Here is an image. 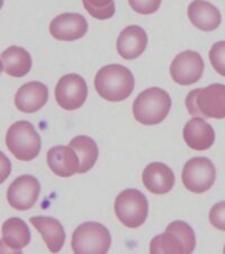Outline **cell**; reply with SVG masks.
<instances>
[{
	"instance_id": "1",
	"label": "cell",
	"mask_w": 225,
	"mask_h": 254,
	"mask_svg": "<svg viewBox=\"0 0 225 254\" xmlns=\"http://www.w3.org/2000/svg\"><path fill=\"white\" fill-rule=\"evenodd\" d=\"M97 93L108 102H122L134 89V76L129 68L121 64L105 65L95 77Z\"/></svg>"
},
{
	"instance_id": "2",
	"label": "cell",
	"mask_w": 225,
	"mask_h": 254,
	"mask_svg": "<svg viewBox=\"0 0 225 254\" xmlns=\"http://www.w3.org/2000/svg\"><path fill=\"white\" fill-rule=\"evenodd\" d=\"M186 108L193 118L225 119V85L194 89L186 97Z\"/></svg>"
},
{
	"instance_id": "3",
	"label": "cell",
	"mask_w": 225,
	"mask_h": 254,
	"mask_svg": "<svg viewBox=\"0 0 225 254\" xmlns=\"http://www.w3.org/2000/svg\"><path fill=\"white\" fill-rule=\"evenodd\" d=\"M170 109V95L158 87H151L143 91L133 103L135 120L144 126L160 124L169 114Z\"/></svg>"
},
{
	"instance_id": "4",
	"label": "cell",
	"mask_w": 225,
	"mask_h": 254,
	"mask_svg": "<svg viewBox=\"0 0 225 254\" xmlns=\"http://www.w3.org/2000/svg\"><path fill=\"white\" fill-rule=\"evenodd\" d=\"M41 143V137L28 121L15 122L7 131V148L19 161L30 162L38 157Z\"/></svg>"
},
{
	"instance_id": "5",
	"label": "cell",
	"mask_w": 225,
	"mask_h": 254,
	"mask_svg": "<svg viewBox=\"0 0 225 254\" xmlns=\"http://www.w3.org/2000/svg\"><path fill=\"white\" fill-rule=\"evenodd\" d=\"M118 220L129 228H137L145 223L149 215V202L141 191L128 189L117 195L114 203Z\"/></svg>"
},
{
	"instance_id": "6",
	"label": "cell",
	"mask_w": 225,
	"mask_h": 254,
	"mask_svg": "<svg viewBox=\"0 0 225 254\" xmlns=\"http://www.w3.org/2000/svg\"><path fill=\"white\" fill-rule=\"evenodd\" d=\"M112 244L109 231L104 225L87 222L78 226L72 235L71 247L78 254L107 253Z\"/></svg>"
},
{
	"instance_id": "7",
	"label": "cell",
	"mask_w": 225,
	"mask_h": 254,
	"mask_svg": "<svg viewBox=\"0 0 225 254\" xmlns=\"http://www.w3.org/2000/svg\"><path fill=\"white\" fill-rule=\"evenodd\" d=\"M182 183L194 193H203L211 189L216 179V170L211 159L194 157L188 161L182 170Z\"/></svg>"
},
{
	"instance_id": "8",
	"label": "cell",
	"mask_w": 225,
	"mask_h": 254,
	"mask_svg": "<svg viewBox=\"0 0 225 254\" xmlns=\"http://www.w3.org/2000/svg\"><path fill=\"white\" fill-rule=\"evenodd\" d=\"M88 87L83 77L69 73L61 77L55 87V100L63 110L73 111L85 104Z\"/></svg>"
},
{
	"instance_id": "9",
	"label": "cell",
	"mask_w": 225,
	"mask_h": 254,
	"mask_svg": "<svg viewBox=\"0 0 225 254\" xmlns=\"http://www.w3.org/2000/svg\"><path fill=\"white\" fill-rule=\"evenodd\" d=\"M205 64L198 52L187 50L173 60L170 65V75L176 83L188 86L197 83L202 78Z\"/></svg>"
},
{
	"instance_id": "10",
	"label": "cell",
	"mask_w": 225,
	"mask_h": 254,
	"mask_svg": "<svg viewBox=\"0 0 225 254\" xmlns=\"http://www.w3.org/2000/svg\"><path fill=\"white\" fill-rule=\"evenodd\" d=\"M41 192L39 180L32 175H22L7 190V201L16 210L24 211L36 203Z\"/></svg>"
},
{
	"instance_id": "11",
	"label": "cell",
	"mask_w": 225,
	"mask_h": 254,
	"mask_svg": "<svg viewBox=\"0 0 225 254\" xmlns=\"http://www.w3.org/2000/svg\"><path fill=\"white\" fill-rule=\"evenodd\" d=\"M88 31V23L83 15L64 13L52 19L50 33L59 41H76L83 38Z\"/></svg>"
},
{
	"instance_id": "12",
	"label": "cell",
	"mask_w": 225,
	"mask_h": 254,
	"mask_svg": "<svg viewBox=\"0 0 225 254\" xmlns=\"http://www.w3.org/2000/svg\"><path fill=\"white\" fill-rule=\"evenodd\" d=\"M47 165L55 175L70 178L79 172L80 159L70 146H56L47 151Z\"/></svg>"
},
{
	"instance_id": "13",
	"label": "cell",
	"mask_w": 225,
	"mask_h": 254,
	"mask_svg": "<svg viewBox=\"0 0 225 254\" xmlns=\"http://www.w3.org/2000/svg\"><path fill=\"white\" fill-rule=\"evenodd\" d=\"M48 89L41 81H30L20 87L15 95V105L25 113L38 112L46 104Z\"/></svg>"
},
{
	"instance_id": "14",
	"label": "cell",
	"mask_w": 225,
	"mask_h": 254,
	"mask_svg": "<svg viewBox=\"0 0 225 254\" xmlns=\"http://www.w3.org/2000/svg\"><path fill=\"white\" fill-rule=\"evenodd\" d=\"M148 46V35L142 27L131 25L125 27L118 36L116 48L122 58L133 60L140 57Z\"/></svg>"
},
{
	"instance_id": "15",
	"label": "cell",
	"mask_w": 225,
	"mask_h": 254,
	"mask_svg": "<svg viewBox=\"0 0 225 254\" xmlns=\"http://www.w3.org/2000/svg\"><path fill=\"white\" fill-rule=\"evenodd\" d=\"M182 134L187 146L198 151L210 149L215 141L214 129L199 117H195L187 122Z\"/></svg>"
},
{
	"instance_id": "16",
	"label": "cell",
	"mask_w": 225,
	"mask_h": 254,
	"mask_svg": "<svg viewBox=\"0 0 225 254\" xmlns=\"http://www.w3.org/2000/svg\"><path fill=\"white\" fill-rule=\"evenodd\" d=\"M144 187L154 194H165L173 190L175 174L169 166L163 163H151L142 174Z\"/></svg>"
},
{
	"instance_id": "17",
	"label": "cell",
	"mask_w": 225,
	"mask_h": 254,
	"mask_svg": "<svg viewBox=\"0 0 225 254\" xmlns=\"http://www.w3.org/2000/svg\"><path fill=\"white\" fill-rule=\"evenodd\" d=\"M188 18L195 27L211 32L221 25L222 17L220 10L205 0H194L188 6Z\"/></svg>"
},
{
	"instance_id": "18",
	"label": "cell",
	"mask_w": 225,
	"mask_h": 254,
	"mask_svg": "<svg viewBox=\"0 0 225 254\" xmlns=\"http://www.w3.org/2000/svg\"><path fill=\"white\" fill-rule=\"evenodd\" d=\"M30 222L42 235L45 244L51 253H58L61 251L65 242V232L58 219L52 218V217L38 216L32 217Z\"/></svg>"
},
{
	"instance_id": "19",
	"label": "cell",
	"mask_w": 225,
	"mask_h": 254,
	"mask_svg": "<svg viewBox=\"0 0 225 254\" xmlns=\"http://www.w3.org/2000/svg\"><path fill=\"white\" fill-rule=\"evenodd\" d=\"M31 242V232L26 223L17 217L7 219L2 225V244L19 253Z\"/></svg>"
},
{
	"instance_id": "20",
	"label": "cell",
	"mask_w": 225,
	"mask_h": 254,
	"mask_svg": "<svg viewBox=\"0 0 225 254\" xmlns=\"http://www.w3.org/2000/svg\"><path fill=\"white\" fill-rule=\"evenodd\" d=\"M32 57L25 49L9 47L1 53V70L13 77H24L31 71Z\"/></svg>"
},
{
	"instance_id": "21",
	"label": "cell",
	"mask_w": 225,
	"mask_h": 254,
	"mask_svg": "<svg viewBox=\"0 0 225 254\" xmlns=\"http://www.w3.org/2000/svg\"><path fill=\"white\" fill-rule=\"evenodd\" d=\"M80 159V169L78 173L84 174L90 171L98 159V147L95 140L87 136H77L69 143Z\"/></svg>"
},
{
	"instance_id": "22",
	"label": "cell",
	"mask_w": 225,
	"mask_h": 254,
	"mask_svg": "<svg viewBox=\"0 0 225 254\" xmlns=\"http://www.w3.org/2000/svg\"><path fill=\"white\" fill-rule=\"evenodd\" d=\"M150 253H186L181 240L174 233L165 232L150 243Z\"/></svg>"
},
{
	"instance_id": "23",
	"label": "cell",
	"mask_w": 225,
	"mask_h": 254,
	"mask_svg": "<svg viewBox=\"0 0 225 254\" xmlns=\"http://www.w3.org/2000/svg\"><path fill=\"white\" fill-rule=\"evenodd\" d=\"M166 232L174 233L181 240L183 247H185L186 253L194 252L196 248V237L194 229L189 225L181 220H176V222L170 223L166 228Z\"/></svg>"
},
{
	"instance_id": "24",
	"label": "cell",
	"mask_w": 225,
	"mask_h": 254,
	"mask_svg": "<svg viewBox=\"0 0 225 254\" xmlns=\"http://www.w3.org/2000/svg\"><path fill=\"white\" fill-rule=\"evenodd\" d=\"M83 3L88 14L96 19H109L115 15L114 0H83Z\"/></svg>"
},
{
	"instance_id": "25",
	"label": "cell",
	"mask_w": 225,
	"mask_h": 254,
	"mask_svg": "<svg viewBox=\"0 0 225 254\" xmlns=\"http://www.w3.org/2000/svg\"><path fill=\"white\" fill-rule=\"evenodd\" d=\"M208 57L215 71L225 77V41H220L213 44Z\"/></svg>"
},
{
	"instance_id": "26",
	"label": "cell",
	"mask_w": 225,
	"mask_h": 254,
	"mask_svg": "<svg viewBox=\"0 0 225 254\" xmlns=\"http://www.w3.org/2000/svg\"><path fill=\"white\" fill-rule=\"evenodd\" d=\"M134 11L142 15H150L157 11L161 5V0H129Z\"/></svg>"
},
{
	"instance_id": "27",
	"label": "cell",
	"mask_w": 225,
	"mask_h": 254,
	"mask_svg": "<svg viewBox=\"0 0 225 254\" xmlns=\"http://www.w3.org/2000/svg\"><path fill=\"white\" fill-rule=\"evenodd\" d=\"M210 223L212 226L225 232V201L213 206L210 211Z\"/></svg>"
},
{
	"instance_id": "28",
	"label": "cell",
	"mask_w": 225,
	"mask_h": 254,
	"mask_svg": "<svg viewBox=\"0 0 225 254\" xmlns=\"http://www.w3.org/2000/svg\"><path fill=\"white\" fill-rule=\"evenodd\" d=\"M223 252L225 253V247H224V249H223Z\"/></svg>"
}]
</instances>
